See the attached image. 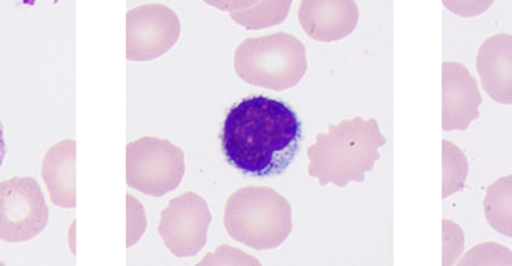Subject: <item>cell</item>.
I'll use <instances>...</instances> for the list:
<instances>
[{"label": "cell", "mask_w": 512, "mask_h": 266, "mask_svg": "<svg viewBox=\"0 0 512 266\" xmlns=\"http://www.w3.org/2000/svg\"><path fill=\"white\" fill-rule=\"evenodd\" d=\"M358 17L355 2H301L298 8L304 32L321 42L339 41L351 35Z\"/></svg>", "instance_id": "30bf717a"}, {"label": "cell", "mask_w": 512, "mask_h": 266, "mask_svg": "<svg viewBox=\"0 0 512 266\" xmlns=\"http://www.w3.org/2000/svg\"><path fill=\"white\" fill-rule=\"evenodd\" d=\"M477 69L484 92L502 105L512 104V35L490 36L478 50Z\"/></svg>", "instance_id": "8fae6325"}, {"label": "cell", "mask_w": 512, "mask_h": 266, "mask_svg": "<svg viewBox=\"0 0 512 266\" xmlns=\"http://www.w3.org/2000/svg\"><path fill=\"white\" fill-rule=\"evenodd\" d=\"M6 151L8 150H6L5 129H3L2 120H0V168L5 162Z\"/></svg>", "instance_id": "ac0fdd59"}, {"label": "cell", "mask_w": 512, "mask_h": 266, "mask_svg": "<svg viewBox=\"0 0 512 266\" xmlns=\"http://www.w3.org/2000/svg\"><path fill=\"white\" fill-rule=\"evenodd\" d=\"M234 68L252 86L283 92L300 83L307 71L306 47L289 33L249 38L237 47Z\"/></svg>", "instance_id": "277c9868"}, {"label": "cell", "mask_w": 512, "mask_h": 266, "mask_svg": "<svg viewBox=\"0 0 512 266\" xmlns=\"http://www.w3.org/2000/svg\"><path fill=\"white\" fill-rule=\"evenodd\" d=\"M387 144L375 119L355 117L339 125L328 126L327 133H318L316 142L307 148L310 177L321 186L333 183L346 187L351 181L364 183L381 159L379 148Z\"/></svg>", "instance_id": "7a4b0ae2"}, {"label": "cell", "mask_w": 512, "mask_h": 266, "mask_svg": "<svg viewBox=\"0 0 512 266\" xmlns=\"http://www.w3.org/2000/svg\"><path fill=\"white\" fill-rule=\"evenodd\" d=\"M493 5V2H486V3H445V6H447L448 9H451V11L456 12L457 15H460V17H474V15H480L481 12L486 11L487 8H490V6Z\"/></svg>", "instance_id": "e0dca14e"}, {"label": "cell", "mask_w": 512, "mask_h": 266, "mask_svg": "<svg viewBox=\"0 0 512 266\" xmlns=\"http://www.w3.org/2000/svg\"><path fill=\"white\" fill-rule=\"evenodd\" d=\"M47 202L33 177H12L0 183V240L26 243L48 225Z\"/></svg>", "instance_id": "8992f818"}, {"label": "cell", "mask_w": 512, "mask_h": 266, "mask_svg": "<svg viewBox=\"0 0 512 266\" xmlns=\"http://www.w3.org/2000/svg\"><path fill=\"white\" fill-rule=\"evenodd\" d=\"M213 217L206 199L194 192L168 202L161 213L159 235L177 258H192L204 249Z\"/></svg>", "instance_id": "52a82bcc"}, {"label": "cell", "mask_w": 512, "mask_h": 266, "mask_svg": "<svg viewBox=\"0 0 512 266\" xmlns=\"http://www.w3.org/2000/svg\"><path fill=\"white\" fill-rule=\"evenodd\" d=\"M484 214L498 234L512 238V175L499 178L487 189Z\"/></svg>", "instance_id": "4fadbf2b"}, {"label": "cell", "mask_w": 512, "mask_h": 266, "mask_svg": "<svg viewBox=\"0 0 512 266\" xmlns=\"http://www.w3.org/2000/svg\"><path fill=\"white\" fill-rule=\"evenodd\" d=\"M224 223L234 241L255 250L277 249L292 231L291 205L270 187H243L228 199Z\"/></svg>", "instance_id": "3957f363"}, {"label": "cell", "mask_w": 512, "mask_h": 266, "mask_svg": "<svg viewBox=\"0 0 512 266\" xmlns=\"http://www.w3.org/2000/svg\"><path fill=\"white\" fill-rule=\"evenodd\" d=\"M442 129L468 131L480 117L483 104L477 80L462 63L444 62L442 65Z\"/></svg>", "instance_id": "9c48e42d"}, {"label": "cell", "mask_w": 512, "mask_h": 266, "mask_svg": "<svg viewBox=\"0 0 512 266\" xmlns=\"http://www.w3.org/2000/svg\"><path fill=\"white\" fill-rule=\"evenodd\" d=\"M442 151H444V157H442V162H444L442 198L447 199L465 187L466 180H468L469 165L463 151L453 142L444 139L442 141Z\"/></svg>", "instance_id": "5bb4252c"}, {"label": "cell", "mask_w": 512, "mask_h": 266, "mask_svg": "<svg viewBox=\"0 0 512 266\" xmlns=\"http://www.w3.org/2000/svg\"><path fill=\"white\" fill-rule=\"evenodd\" d=\"M77 142L63 139L48 148L41 174L51 202L60 208L77 207Z\"/></svg>", "instance_id": "7c38bea8"}, {"label": "cell", "mask_w": 512, "mask_h": 266, "mask_svg": "<svg viewBox=\"0 0 512 266\" xmlns=\"http://www.w3.org/2000/svg\"><path fill=\"white\" fill-rule=\"evenodd\" d=\"M465 246V235L456 223L444 220V265L456 264Z\"/></svg>", "instance_id": "2e32d148"}, {"label": "cell", "mask_w": 512, "mask_h": 266, "mask_svg": "<svg viewBox=\"0 0 512 266\" xmlns=\"http://www.w3.org/2000/svg\"><path fill=\"white\" fill-rule=\"evenodd\" d=\"M460 265H512V253L507 247L498 244L486 243L469 250L465 258L460 259Z\"/></svg>", "instance_id": "9a60e30c"}, {"label": "cell", "mask_w": 512, "mask_h": 266, "mask_svg": "<svg viewBox=\"0 0 512 266\" xmlns=\"http://www.w3.org/2000/svg\"><path fill=\"white\" fill-rule=\"evenodd\" d=\"M180 20L161 3H147L126 15V57L147 62L167 54L179 41Z\"/></svg>", "instance_id": "ba28073f"}, {"label": "cell", "mask_w": 512, "mask_h": 266, "mask_svg": "<svg viewBox=\"0 0 512 266\" xmlns=\"http://www.w3.org/2000/svg\"><path fill=\"white\" fill-rule=\"evenodd\" d=\"M303 125L291 105L252 95L230 108L222 128L225 160L239 174L271 178L285 174L300 153Z\"/></svg>", "instance_id": "6da1fadb"}, {"label": "cell", "mask_w": 512, "mask_h": 266, "mask_svg": "<svg viewBox=\"0 0 512 266\" xmlns=\"http://www.w3.org/2000/svg\"><path fill=\"white\" fill-rule=\"evenodd\" d=\"M185 153L168 139L144 136L126 147V181L144 195L173 192L185 177Z\"/></svg>", "instance_id": "5b68a950"}]
</instances>
